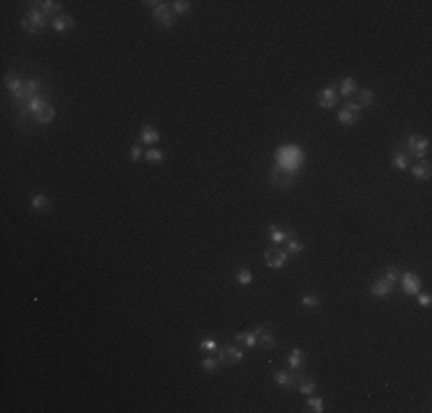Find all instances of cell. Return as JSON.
I'll use <instances>...</instances> for the list:
<instances>
[{
  "label": "cell",
  "mask_w": 432,
  "mask_h": 413,
  "mask_svg": "<svg viewBox=\"0 0 432 413\" xmlns=\"http://www.w3.org/2000/svg\"><path fill=\"white\" fill-rule=\"evenodd\" d=\"M163 158H166V154H163L161 150H157V147L145 152V161H147V163H161Z\"/></svg>",
  "instance_id": "cell-29"
},
{
  "label": "cell",
  "mask_w": 432,
  "mask_h": 413,
  "mask_svg": "<svg viewBox=\"0 0 432 413\" xmlns=\"http://www.w3.org/2000/svg\"><path fill=\"white\" fill-rule=\"evenodd\" d=\"M400 285L405 289V294H411V296H416L421 292V278H418L416 273H411V271L400 273Z\"/></svg>",
  "instance_id": "cell-9"
},
{
  "label": "cell",
  "mask_w": 432,
  "mask_h": 413,
  "mask_svg": "<svg viewBox=\"0 0 432 413\" xmlns=\"http://www.w3.org/2000/svg\"><path fill=\"white\" fill-rule=\"evenodd\" d=\"M46 25H51V19H48L42 9H30V12L21 19V28L25 32H32V35H37L39 30H44Z\"/></svg>",
  "instance_id": "cell-2"
},
{
  "label": "cell",
  "mask_w": 432,
  "mask_h": 413,
  "mask_svg": "<svg viewBox=\"0 0 432 413\" xmlns=\"http://www.w3.org/2000/svg\"><path fill=\"white\" fill-rule=\"evenodd\" d=\"M359 117H361V115H357L354 110H349V108H342L341 113H338V122H341V124H345V127H349V124H357Z\"/></svg>",
  "instance_id": "cell-22"
},
{
  "label": "cell",
  "mask_w": 432,
  "mask_h": 413,
  "mask_svg": "<svg viewBox=\"0 0 432 413\" xmlns=\"http://www.w3.org/2000/svg\"><path fill=\"white\" fill-rule=\"evenodd\" d=\"M301 250H303V243H301V241L296 239V237H290V239H288V246H285V253H288V255H299Z\"/></svg>",
  "instance_id": "cell-27"
},
{
  "label": "cell",
  "mask_w": 432,
  "mask_h": 413,
  "mask_svg": "<svg viewBox=\"0 0 432 413\" xmlns=\"http://www.w3.org/2000/svg\"><path fill=\"white\" fill-rule=\"evenodd\" d=\"M405 145H407V152H409V154H414V156H418V158L428 156V152H430V140H428V138L409 135Z\"/></svg>",
  "instance_id": "cell-7"
},
{
  "label": "cell",
  "mask_w": 432,
  "mask_h": 413,
  "mask_svg": "<svg viewBox=\"0 0 432 413\" xmlns=\"http://www.w3.org/2000/svg\"><path fill=\"white\" fill-rule=\"evenodd\" d=\"M152 16L157 19V23H159L161 28H173L175 25V14H173V9H168L166 2H157L152 7Z\"/></svg>",
  "instance_id": "cell-4"
},
{
  "label": "cell",
  "mask_w": 432,
  "mask_h": 413,
  "mask_svg": "<svg viewBox=\"0 0 432 413\" xmlns=\"http://www.w3.org/2000/svg\"><path fill=\"white\" fill-rule=\"evenodd\" d=\"M276 161H278V168H283L285 173H296V168L303 163V152L301 147L296 145H283L278 154H276Z\"/></svg>",
  "instance_id": "cell-1"
},
{
  "label": "cell",
  "mask_w": 432,
  "mask_h": 413,
  "mask_svg": "<svg viewBox=\"0 0 432 413\" xmlns=\"http://www.w3.org/2000/svg\"><path fill=\"white\" fill-rule=\"evenodd\" d=\"M200 368L205 370V372H219L221 363H219V358H214V356H207V358H203V361H200Z\"/></svg>",
  "instance_id": "cell-26"
},
{
  "label": "cell",
  "mask_w": 432,
  "mask_h": 413,
  "mask_svg": "<svg viewBox=\"0 0 432 413\" xmlns=\"http://www.w3.org/2000/svg\"><path fill=\"white\" fill-rule=\"evenodd\" d=\"M336 99H338V90H336L334 85H329V87H324V90L318 92L319 108H331V106L336 104Z\"/></svg>",
  "instance_id": "cell-11"
},
{
  "label": "cell",
  "mask_w": 432,
  "mask_h": 413,
  "mask_svg": "<svg viewBox=\"0 0 432 413\" xmlns=\"http://www.w3.org/2000/svg\"><path fill=\"white\" fill-rule=\"evenodd\" d=\"M30 207H32V209H37V211H46L48 207H51V200H48L44 193H39V196H32L30 197Z\"/></svg>",
  "instance_id": "cell-23"
},
{
  "label": "cell",
  "mask_w": 432,
  "mask_h": 413,
  "mask_svg": "<svg viewBox=\"0 0 432 413\" xmlns=\"http://www.w3.org/2000/svg\"><path fill=\"white\" fill-rule=\"evenodd\" d=\"M255 333H258V347H262L265 351L276 349V338H273V333L267 328V326H258V328H255Z\"/></svg>",
  "instance_id": "cell-10"
},
{
  "label": "cell",
  "mask_w": 432,
  "mask_h": 413,
  "mask_svg": "<svg viewBox=\"0 0 432 413\" xmlns=\"http://www.w3.org/2000/svg\"><path fill=\"white\" fill-rule=\"evenodd\" d=\"M200 349H205V351H216V349H219V342L212 340V338H207V340L200 342Z\"/></svg>",
  "instance_id": "cell-37"
},
{
  "label": "cell",
  "mask_w": 432,
  "mask_h": 413,
  "mask_svg": "<svg viewBox=\"0 0 432 413\" xmlns=\"http://www.w3.org/2000/svg\"><path fill=\"white\" fill-rule=\"evenodd\" d=\"M345 108H349V110H354L357 115H361V106H359L357 101H345Z\"/></svg>",
  "instance_id": "cell-39"
},
{
  "label": "cell",
  "mask_w": 432,
  "mask_h": 413,
  "mask_svg": "<svg viewBox=\"0 0 432 413\" xmlns=\"http://www.w3.org/2000/svg\"><path fill=\"white\" fill-rule=\"evenodd\" d=\"M372 101H375L372 90H361V92H359V106H361V108H364V106H370Z\"/></svg>",
  "instance_id": "cell-33"
},
{
  "label": "cell",
  "mask_w": 432,
  "mask_h": 413,
  "mask_svg": "<svg viewBox=\"0 0 432 413\" xmlns=\"http://www.w3.org/2000/svg\"><path fill=\"white\" fill-rule=\"evenodd\" d=\"M393 168L395 170H407L409 168V161H407V154H402V152H395L393 154Z\"/></svg>",
  "instance_id": "cell-28"
},
{
  "label": "cell",
  "mask_w": 432,
  "mask_h": 413,
  "mask_svg": "<svg viewBox=\"0 0 432 413\" xmlns=\"http://www.w3.org/2000/svg\"><path fill=\"white\" fill-rule=\"evenodd\" d=\"M140 140H143V143H147V145L159 143V140H161L159 129H154L152 124H145V127H140Z\"/></svg>",
  "instance_id": "cell-14"
},
{
  "label": "cell",
  "mask_w": 432,
  "mask_h": 413,
  "mask_svg": "<svg viewBox=\"0 0 432 413\" xmlns=\"http://www.w3.org/2000/svg\"><path fill=\"white\" fill-rule=\"evenodd\" d=\"M23 85H25V83L21 81V76L16 74V71H9V74L5 76V87H7L12 94H16L19 90H23Z\"/></svg>",
  "instance_id": "cell-16"
},
{
  "label": "cell",
  "mask_w": 432,
  "mask_h": 413,
  "mask_svg": "<svg viewBox=\"0 0 432 413\" xmlns=\"http://www.w3.org/2000/svg\"><path fill=\"white\" fill-rule=\"evenodd\" d=\"M129 156H131V161L136 163V161H140V156H145V152H143V145L140 143H136L134 147L129 150Z\"/></svg>",
  "instance_id": "cell-34"
},
{
  "label": "cell",
  "mask_w": 432,
  "mask_h": 413,
  "mask_svg": "<svg viewBox=\"0 0 432 413\" xmlns=\"http://www.w3.org/2000/svg\"><path fill=\"white\" fill-rule=\"evenodd\" d=\"M216 358H219L221 365H232V363H239L244 358V351L235 345H226L216 349Z\"/></svg>",
  "instance_id": "cell-3"
},
{
  "label": "cell",
  "mask_w": 432,
  "mask_h": 413,
  "mask_svg": "<svg viewBox=\"0 0 432 413\" xmlns=\"http://www.w3.org/2000/svg\"><path fill=\"white\" fill-rule=\"evenodd\" d=\"M290 237H295V232H283L276 225H269V239H272V243H285Z\"/></svg>",
  "instance_id": "cell-19"
},
{
  "label": "cell",
  "mask_w": 432,
  "mask_h": 413,
  "mask_svg": "<svg viewBox=\"0 0 432 413\" xmlns=\"http://www.w3.org/2000/svg\"><path fill=\"white\" fill-rule=\"evenodd\" d=\"M32 120L37 122V124H51V122L55 120V108H53L51 104H46L44 108H42V110H39V113L32 117Z\"/></svg>",
  "instance_id": "cell-15"
},
{
  "label": "cell",
  "mask_w": 432,
  "mask_h": 413,
  "mask_svg": "<svg viewBox=\"0 0 432 413\" xmlns=\"http://www.w3.org/2000/svg\"><path fill=\"white\" fill-rule=\"evenodd\" d=\"M288 253L285 250H278V248H269L265 250V262L269 269H283L285 264H288Z\"/></svg>",
  "instance_id": "cell-8"
},
{
  "label": "cell",
  "mask_w": 432,
  "mask_h": 413,
  "mask_svg": "<svg viewBox=\"0 0 432 413\" xmlns=\"http://www.w3.org/2000/svg\"><path fill=\"white\" fill-rule=\"evenodd\" d=\"M416 296H418V303H421L423 308H428V305H430V303H432V296H430V294H428V292H418Z\"/></svg>",
  "instance_id": "cell-38"
},
{
  "label": "cell",
  "mask_w": 432,
  "mask_h": 413,
  "mask_svg": "<svg viewBox=\"0 0 432 413\" xmlns=\"http://www.w3.org/2000/svg\"><path fill=\"white\" fill-rule=\"evenodd\" d=\"M301 303L306 305V308H315V305H319V299L315 296V294H303V296H301Z\"/></svg>",
  "instance_id": "cell-35"
},
{
  "label": "cell",
  "mask_w": 432,
  "mask_h": 413,
  "mask_svg": "<svg viewBox=\"0 0 432 413\" xmlns=\"http://www.w3.org/2000/svg\"><path fill=\"white\" fill-rule=\"evenodd\" d=\"M269 181H272L276 188L288 191V188H292V184H295V177H292V173H285L283 168H272V170H269Z\"/></svg>",
  "instance_id": "cell-6"
},
{
  "label": "cell",
  "mask_w": 432,
  "mask_h": 413,
  "mask_svg": "<svg viewBox=\"0 0 432 413\" xmlns=\"http://www.w3.org/2000/svg\"><path fill=\"white\" fill-rule=\"evenodd\" d=\"M39 9L44 12L46 16H58L60 14V9H62V2H58V0H42V2H37Z\"/></svg>",
  "instance_id": "cell-18"
},
{
  "label": "cell",
  "mask_w": 432,
  "mask_h": 413,
  "mask_svg": "<svg viewBox=\"0 0 432 413\" xmlns=\"http://www.w3.org/2000/svg\"><path fill=\"white\" fill-rule=\"evenodd\" d=\"M301 379H303L301 372H283V370H273V381L278 383V386H283V388H290V391H295Z\"/></svg>",
  "instance_id": "cell-5"
},
{
  "label": "cell",
  "mask_w": 432,
  "mask_h": 413,
  "mask_svg": "<svg viewBox=\"0 0 432 413\" xmlns=\"http://www.w3.org/2000/svg\"><path fill=\"white\" fill-rule=\"evenodd\" d=\"M384 278H387L391 285H395V283L400 280V271L395 269V266H388V269H387V276H384Z\"/></svg>",
  "instance_id": "cell-36"
},
{
  "label": "cell",
  "mask_w": 432,
  "mask_h": 413,
  "mask_svg": "<svg viewBox=\"0 0 432 413\" xmlns=\"http://www.w3.org/2000/svg\"><path fill=\"white\" fill-rule=\"evenodd\" d=\"M411 174H414L416 179H428V177H430V163H428V161L416 163L414 168H411Z\"/></svg>",
  "instance_id": "cell-24"
},
{
  "label": "cell",
  "mask_w": 432,
  "mask_h": 413,
  "mask_svg": "<svg viewBox=\"0 0 432 413\" xmlns=\"http://www.w3.org/2000/svg\"><path fill=\"white\" fill-rule=\"evenodd\" d=\"M393 287L395 285H391L387 278H379V280H375V283L370 285V292H372V296H375V299H387L388 294L393 292Z\"/></svg>",
  "instance_id": "cell-12"
},
{
  "label": "cell",
  "mask_w": 432,
  "mask_h": 413,
  "mask_svg": "<svg viewBox=\"0 0 432 413\" xmlns=\"http://www.w3.org/2000/svg\"><path fill=\"white\" fill-rule=\"evenodd\" d=\"M173 5V14H186L191 9V2L189 0H175V2H170Z\"/></svg>",
  "instance_id": "cell-32"
},
{
  "label": "cell",
  "mask_w": 432,
  "mask_h": 413,
  "mask_svg": "<svg viewBox=\"0 0 432 413\" xmlns=\"http://www.w3.org/2000/svg\"><path fill=\"white\" fill-rule=\"evenodd\" d=\"M306 411L322 413V411H324V399H319V397H311V395H308V399H306Z\"/></svg>",
  "instance_id": "cell-25"
},
{
  "label": "cell",
  "mask_w": 432,
  "mask_h": 413,
  "mask_svg": "<svg viewBox=\"0 0 432 413\" xmlns=\"http://www.w3.org/2000/svg\"><path fill=\"white\" fill-rule=\"evenodd\" d=\"M357 90L359 87H357V83H354V78H342L341 87H338V94H341V97H352Z\"/></svg>",
  "instance_id": "cell-21"
},
{
  "label": "cell",
  "mask_w": 432,
  "mask_h": 413,
  "mask_svg": "<svg viewBox=\"0 0 432 413\" xmlns=\"http://www.w3.org/2000/svg\"><path fill=\"white\" fill-rule=\"evenodd\" d=\"M235 280L237 283H239V285H250V283H253V273H250L249 269H239L237 271V276H235Z\"/></svg>",
  "instance_id": "cell-31"
},
{
  "label": "cell",
  "mask_w": 432,
  "mask_h": 413,
  "mask_svg": "<svg viewBox=\"0 0 432 413\" xmlns=\"http://www.w3.org/2000/svg\"><path fill=\"white\" fill-rule=\"evenodd\" d=\"M76 23H74V19L71 16H67V14H58V16H53L51 19V28H53L55 32H67V30H71Z\"/></svg>",
  "instance_id": "cell-13"
},
{
  "label": "cell",
  "mask_w": 432,
  "mask_h": 413,
  "mask_svg": "<svg viewBox=\"0 0 432 413\" xmlns=\"http://www.w3.org/2000/svg\"><path fill=\"white\" fill-rule=\"evenodd\" d=\"M235 342H244L249 349H253V347H258V333L255 330H242L235 335Z\"/></svg>",
  "instance_id": "cell-17"
},
{
  "label": "cell",
  "mask_w": 432,
  "mask_h": 413,
  "mask_svg": "<svg viewBox=\"0 0 432 413\" xmlns=\"http://www.w3.org/2000/svg\"><path fill=\"white\" fill-rule=\"evenodd\" d=\"M296 391L308 397V395H313V391H315V381H313V379H301L299 386H296Z\"/></svg>",
  "instance_id": "cell-30"
},
{
  "label": "cell",
  "mask_w": 432,
  "mask_h": 413,
  "mask_svg": "<svg viewBox=\"0 0 432 413\" xmlns=\"http://www.w3.org/2000/svg\"><path fill=\"white\" fill-rule=\"evenodd\" d=\"M288 365H290V370H301L303 368V351L299 349V347H295V349L290 351Z\"/></svg>",
  "instance_id": "cell-20"
}]
</instances>
